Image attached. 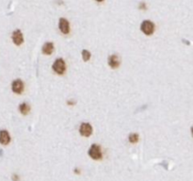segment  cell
<instances>
[{
  "label": "cell",
  "instance_id": "3957f363",
  "mask_svg": "<svg viewBox=\"0 0 193 181\" xmlns=\"http://www.w3.org/2000/svg\"><path fill=\"white\" fill-rule=\"evenodd\" d=\"M140 28H141V31L145 34V35H152L155 31V25L151 21L145 20L141 23Z\"/></svg>",
  "mask_w": 193,
  "mask_h": 181
},
{
  "label": "cell",
  "instance_id": "277c9868",
  "mask_svg": "<svg viewBox=\"0 0 193 181\" xmlns=\"http://www.w3.org/2000/svg\"><path fill=\"white\" fill-rule=\"evenodd\" d=\"M12 90L17 94H21L24 91V83L21 79H16L12 83Z\"/></svg>",
  "mask_w": 193,
  "mask_h": 181
},
{
  "label": "cell",
  "instance_id": "52a82bcc",
  "mask_svg": "<svg viewBox=\"0 0 193 181\" xmlns=\"http://www.w3.org/2000/svg\"><path fill=\"white\" fill-rule=\"evenodd\" d=\"M58 27H59L60 31L63 34H68L70 32V24H69L68 20H66L65 18H60L59 19Z\"/></svg>",
  "mask_w": 193,
  "mask_h": 181
},
{
  "label": "cell",
  "instance_id": "e0dca14e",
  "mask_svg": "<svg viewBox=\"0 0 193 181\" xmlns=\"http://www.w3.org/2000/svg\"><path fill=\"white\" fill-rule=\"evenodd\" d=\"M96 1H98V2H102L103 0H96Z\"/></svg>",
  "mask_w": 193,
  "mask_h": 181
},
{
  "label": "cell",
  "instance_id": "2e32d148",
  "mask_svg": "<svg viewBox=\"0 0 193 181\" xmlns=\"http://www.w3.org/2000/svg\"><path fill=\"white\" fill-rule=\"evenodd\" d=\"M67 103H68L69 105H74V104H75V102H74V101H71V100L67 101Z\"/></svg>",
  "mask_w": 193,
  "mask_h": 181
},
{
  "label": "cell",
  "instance_id": "6da1fadb",
  "mask_svg": "<svg viewBox=\"0 0 193 181\" xmlns=\"http://www.w3.org/2000/svg\"><path fill=\"white\" fill-rule=\"evenodd\" d=\"M88 154H89V156L94 160H99V159H101L103 158L101 147L97 144H92L90 147Z\"/></svg>",
  "mask_w": 193,
  "mask_h": 181
},
{
  "label": "cell",
  "instance_id": "7a4b0ae2",
  "mask_svg": "<svg viewBox=\"0 0 193 181\" xmlns=\"http://www.w3.org/2000/svg\"><path fill=\"white\" fill-rule=\"evenodd\" d=\"M53 70L56 74L58 75H63L66 71V64L63 59H57L55 62L53 63Z\"/></svg>",
  "mask_w": 193,
  "mask_h": 181
},
{
  "label": "cell",
  "instance_id": "ba28073f",
  "mask_svg": "<svg viewBox=\"0 0 193 181\" xmlns=\"http://www.w3.org/2000/svg\"><path fill=\"white\" fill-rule=\"evenodd\" d=\"M11 142V136L7 130L0 131V143L3 145H7Z\"/></svg>",
  "mask_w": 193,
  "mask_h": 181
},
{
  "label": "cell",
  "instance_id": "9a60e30c",
  "mask_svg": "<svg viewBox=\"0 0 193 181\" xmlns=\"http://www.w3.org/2000/svg\"><path fill=\"white\" fill-rule=\"evenodd\" d=\"M75 173H76L77 175H79V174H81V170H79L78 168H75Z\"/></svg>",
  "mask_w": 193,
  "mask_h": 181
},
{
  "label": "cell",
  "instance_id": "5bb4252c",
  "mask_svg": "<svg viewBox=\"0 0 193 181\" xmlns=\"http://www.w3.org/2000/svg\"><path fill=\"white\" fill-rule=\"evenodd\" d=\"M12 180L13 181H19L20 180V177H19V176L17 175V174H13V176H12Z\"/></svg>",
  "mask_w": 193,
  "mask_h": 181
},
{
  "label": "cell",
  "instance_id": "30bf717a",
  "mask_svg": "<svg viewBox=\"0 0 193 181\" xmlns=\"http://www.w3.org/2000/svg\"><path fill=\"white\" fill-rule=\"evenodd\" d=\"M42 51L45 55H51L54 51L53 42H45V44L42 45Z\"/></svg>",
  "mask_w": 193,
  "mask_h": 181
},
{
  "label": "cell",
  "instance_id": "7c38bea8",
  "mask_svg": "<svg viewBox=\"0 0 193 181\" xmlns=\"http://www.w3.org/2000/svg\"><path fill=\"white\" fill-rule=\"evenodd\" d=\"M138 139H139V137H138V134L137 133H131L129 135V138H128V140L131 143H136L138 142Z\"/></svg>",
  "mask_w": 193,
  "mask_h": 181
},
{
  "label": "cell",
  "instance_id": "4fadbf2b",
  "mask_svg": "<svg viewBox=\"0 0 193 181\" xmlns=\"http://www.w3.org/2000/svg\"><path fill=\"white\" fill-rule=\"evenodd\" d=\"M82 58L84 62H88L91 59V53L88 50H82Z\"/></svg>",
  "mask_w": 193,
  "mask_h": 181
},
{
  "label": "cell",
  "instance_id": "9c48e42d",
  "mask_svg": "<svg viewBox=\"0 0 193 181\" xmlns=\"http://www.w3.org/2000/svg\"><path fill=\"white\" fill-rule=\"evenodd\" d=\"M108 62L109 67H111L112 69H116L120 65V59H119V58H118L117 55H111V56H109Z\"/></svg>",
  "mask_w": 193,
  "mask_h": 181
},
{
  "label": "cell",
  "instance_id": "8fae6325",
  "mask_svg": "<svg viewBox=\"0 0 193 181\" xmlns=\"http://www.w3.org/2000/svg\"><path fill=\"white\" fill-rule=\"evenodd\" d=\"M19 110H20V112L24 115L28 114L30 110L29 105L27 104V103H22V104H20V106H19Z\"/></svg>",
  "mask_w": 193,
  "mask_h": 181
},
{
  "label": "cell",
  "instance_id": "5b68a950",
  "mask_svg": "<svg viewBox=\"0 0 193 181\" xmlns=\"http://www.w3.org/2000/svg\"><path fill=\"white\" fill-rule=\"evenodd\" d=\"M79 133L84 137H90L92 133V126L88 123H83L79 127Z\"/></svg>",
  "mask_w": 193,
  "mask_h": 181
},
{
  "label": "cell",
  "instance_id": "8992f818",
  "mask_svg": "<svg viewBox=\"0 0 193 181\" xmlns=\"http://www.w3.org/2000/svg\"><path fill=\"white\" fill-rule=\"evenodd\" d=\"M12 41L16 45H21L24 42V37L23 33L21 32L20 29H16L12 33Z\"/></svg>",
  "mask_w": 193,
  "mask_h": 181
}]
</instances>
